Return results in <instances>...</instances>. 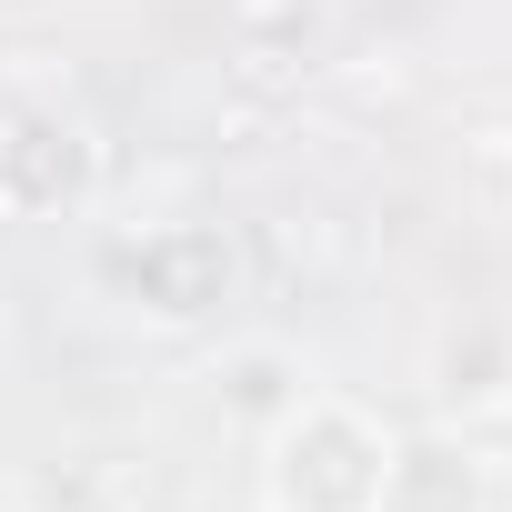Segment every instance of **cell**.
<instances>
[{
  "instance_id": "6da1fadb",
  "label": "cell",
  "mask_w": 512,
  "mask_h": 512,
  "mask_svg": "<svg viewBox=\"0 0 512 512\" xmlns=\"http://www.w3.org/2000/svg\"><path fill=\"white\" fill-rule=\"evenodd\" d=\"M392 432L352 402H302L272 442V512H382Z\"/></svg>"
}]
</instances>
